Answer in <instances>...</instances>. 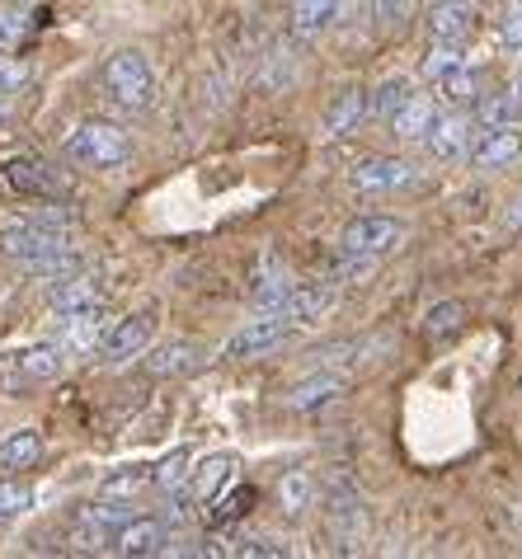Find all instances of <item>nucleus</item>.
<instances>
[{"label":"nucleus","instance_id":"nucleus-28","mask_svg":"<svg viewBox=\"0 0 522 559\" xmlns=\"http://www.w3.org/2000/svg\"><path fill=\"white\" fill-rule=\"evenodd\" d=\"M254 499H259V493L250 489V485H236V479H232V485H226L222 493H217V499H212L207 508V518L212 522H217V526H226V522H240L245 518V512H250L254 508Z\"/></svg>","mask_w":522,"mask_h":559},{"label":"nucleus","instance_id":"nucleus-37","mask_svg":"<svg viewBox=\"0 0 522 559\" xmlns=\"http://www.w3.org/2000/svg\"><path fill=\"white\" fill-rule=\"evenodd\" d=\"M499 43L509 52H522V0H513L509 10H503V20H499Z\"/></svg>","mask_w":522,"mask_h":559},{"label":"nucleus","instance_id":"nucleus-10","mask_svg":"<svg viewBox=\"0 0 522 559\" xmlns=\"http://www.w3.org/2000/svg\"><path fill=\"white\" fill-rule=\"evenodd\" d=\"M114 555H128V559H146V555H165L170 550V526L161 518H128L114 532Z\"/></svg>","mask_w":522,"mask_h":559},{"label":"nucleus","instance_id":"nucleus-11","mask_svg":"<svg viewBox=\"0 0 522 559\" xmlns=\"http://www.w3.org/2000/svg\"><path fill=\"white\" fill-rule=\"evenodd\" d=\"M518 155H522V132H518V122H499V128H485L481 142L471 146V165L481 169V175H495V169H509Z\"/></svg>","mask_w":522,"mask_h":559},{"label":"nucleus","instance_id":"nucleus-39","mask_svg":"<svg viewBox=\"0 0 522 559\" xmlns=\"http://www.w3.org/2000/svg\"><path fill=\"white\" fill-rule=\"evenodd\" d=\"M232 555H245V559H283L287 546H278V540H269V536H250V540H240V546H232Z\"/></svg>","mask_w":522,"mask_h":559},{"label":"nucleus","instance_id":"nucleus-30","mask_svg":"<svg viewBox=\"0 0 522 559\" xmlns=\"http://www.w3.org/2000/svg\"><path fill=\"white\" fill-rule=\"evenodd\" d=\"M456 67H466V43L434 38V48H428V57H424V75H428V81H442V75H452Z\"/></svg>","mask_w":522,"mask_h":559},{"label":"nucleus","instance_id":"nucleus-16","mask_svg":"<svg viewBox=\"0 0 522 559\" xmlns=\"http://www.w3.org/2000/svg\"><path fill=\"white\" fill-rule=\"evenodd\" d=\"M236 471H240V461H236V456H226V452L207 456V461L189 475V499H193V503H212V499H217V493L236 479Z\"/></svg>","mask_w":522,"mask_h":559},{"label":"nucleus","instance_id":"nucleus-23","mask_svg":"<svg viewBox=\"0 0 522 559\" xmlns=\"http://www.w3.org/2000/svg\"><path fill=\"white\" fill-rule=\"evenodd\" d=\"M330 306H334V287H297V292H292V297L283 301V316L301 330V324H316Z\"/></svg>","mask_w":522,"mask_h":559},{"label":"nucleus","instance_id":"nucleus-24","mask_svg":"<svg viewBox=\"0 0 522 559\" xmlns=\"http://www.w3.org/2000/svg\"><path fill=\"white\" fill-rule=\"evenodd\" d=\"M198 362V348L189 344V338H175V344H161L146 353V377H179V371H189Z\"/></svg>","mask_w":522,"mask_h":559},{"label":"nucleus","instance_id":"nucleus-22","mask_svg":"<svg viewBox=\"0 0 522 559\" xmlns=\"http://www.w3.org/2000/svg\"><path fill=\"white\" fill-rule=\"evenodd\" d=\"M475 118H481L485 128H499V122H518V118H522V71L513 75L509 85L499 90V95L481 99V108H475Z\"/></svg>","mask_w":522,"mask_h":559},{"label":"nucleus","instance_id":"nucleus-1","mask_svg":"<svg viewBox=\"0 0 522 559\" xmlns=\"http://www.w3.org/2000/svg\"><path fill=\"white\" fill-rule=\"evenodd\" d=\"M0 254L14 259L20 269L38 273V277H67L81 269V250L75 236L61 226H43V222H5L0 226Z\"/></svg>","mask_w":522,"mask_h":559},{"label":"nucleus","instance_id":"nucleus-14","mask_svg":"<svg viewBox=\"0 0 522 559\" xmlns=\"http://www.w3.org/2000/svg\"><path fill=\"white\" fill-rule=\"evenodd\" d=\"M297 292V283H292V273L283 269L278 254H264L254 269V283H250V301L259 310H283V301Z\"/></svg>","mask_w":522,"mask_h":559},{"label":"nucleus","instance_id":"nucleus-4","mask_svg":"<svg viewBox=\"0 0 522 559\" xmlns=\"http://www.w3.org/2000/svg\"><path fill=\"white\" fill-rule=\"evenodd\" d=\"M132 518V503L128 499H99V503H85L81 512L71 518V546L75 550H109L114 546V532Z\"/></svg>","mask_w":522,"mask_h":559},{"label":"nucleus","instance_id":"nucleus-8","mask_svg":"<svg viewBox=\"0 0 522 559\" xmlns=\"http://www.w3.org/2000/svg\"><path fill=\"white\" fill-rule=\"evenodd\" d=\"M61 371V348L57 344H38V348H24L5 357V367H0V385L5 391H34L38 381H52Z\"/></svg>","mask_w":522,"mask_h":559},{"label":"nucleus","instance_id":"nucleus-33","mask_svg":"<svg viewBox=\"0 0 522 559\" xmlns=\"http://www.w3.org/2000/svg\"><path fill=\"white\" fill-rule=\"evenodd\" d=\"M462 320H466V306L462 301H438L424 316V330H428V338H448V334L462 330Z\"/></svg>","mask_w":522,"mask_h":559},{"label":"nucleus","instance_id":"nucleus-2","mask_svg":"<svg viewBox=\"0 0 522 559\" xmlns=\"http://www.w3.org/2000/svg\"><path fill=\"white\" fill-rule=\"evenodd\" d=\"M61 151H67V160L75 169H114V165H122L132 155V136L122 132L118 122L90 118V122H81V128L67 132Z\"/></svg>","mask_w":522,"mask_h":559},{"label":"nucleus","instance_id":"nucleus-3","mask_svg":"<svg viewBox=\"0 0 522 559\" xmlns=\"http://www.w3.org/2000/svg\"><path fill=\"white\" fill-rule=\"evenodd\" d=\"M104 90H109V99L118 108H128V114H142L156 99V71H151L146 52L137 48H122L104 61Z\"/></svg>","mask_w":522,"mask_h":559},{"label":"nucleus","instance_id":"nucleus-21","mask_svg":"<svg viewBox=\"0 0 522 559\" xmlns=\"http://www.w3.org/2000/svg\"><path fill=\"white\" fill-rule=\"evenodd\" d=\"M316 475L311 471H287L278 479V508L287 512V518H306V512L316 508Z\"/></svg>","mask_w":522,"mask_h":559},{"label":"nucleus","instance_id":"nucleus-13","mask_svg":"<svg viewBox=\"0 0 522 559\" xmlns=\"http://www.w3.org/2000/svg\"><path fill=\"white\" fill-rule=\"evenodd\" d=\"M471 132H475V122L466 114H448V118H434V128H428L424 146H428L434 160L456 165V160H466V155H471Z\"/></svg>","mask_w":522,"mask_h":559},{"label":"nucleus","instance_id":"nucleus-7","mask_svg":"<svg viewBox=\"0 0 522 559\" xmlns=\"http://www.w3.org/2000/svg\"><path fill=\"white\" fill-rule=\"evenodd\" d=\"M109 324H114V320H109V306H104V301H90V306H71V310H61L57 348H61V353H95Z\"/></svg>","mask_w":522,"mask_h":559},{"label":"nucleus","instance_id":"nucleus-31","mask_svg":"<svg viewBox=\"0 0 522 559\" xmlns=\"http://www.w3.org/2000/svg\"><path fill=\"white\" fill-rule=\"evenodd\" d=\"M410 95H414V81H410V75H387V81L377 85V95L367 99V108H372L377 118H391Z\"/></svg>","mask_w":522,"mask_h":559},{"label":"nucleus","instance_id":"nucleus-17","mask_svg":"<svg viewBox=\"0 0 522 559\" xmlns=\"http://www.w3.org/2000/svg\"><path fill=\"white\" fill-rule=\"evenodd\" d=\"M367 114H372V108H367V90L344 85L340 95L325 104V136H348V132H358V122H363Z\"/></svg>","mask_w":522,"mask_h":559},{"label":"nucleus","instance_id":"nucleus-20","mask_svg":"<svg viewBox=\"0 0 522 559\" xmlns=\"http://www.w3.org/2000/svg\"><path fill=\"white\" fill-rule=\"evenodd\" d=\"M340 20V0H292V34L297 38H320Z\"/></svg>","mask_w":522,"mask_h":559},{"label":"nucleus","instance_id":"nucleus-12","mask_svg":"<svg viewBox=\"0 0 522 559\" xmlns=\"http://www.w3.org/2000/svg\"><path fill=\"white\" fill-rule=\"evenodd\" d=\"M414 183V165L401 155H367V160L353 169V189L358 193H395Z\"/></svg>","mask_w":522,"mask_h":559},{"label":"nucleus","instance_id":"nucleus-25","mask_svg":"<svg viewBox=\"0 0 522 559\" xmlns=\"http://www.w3.org/2000/svg\"><path fill=\"white\" fill-rule=\"evenodd\" d=\"M90 301H104V283H99V277H90V273H67V277H57V287H52V306H57V310L90 306Z\"/></svg>","mask_w":522,"mask_h":559},{"label":"nucleus","instance_id":"nucleus-32","mask_svg":"<svg viewBox=\"0 0 522 559\" xmlns=\"http://www.w3.org/2000/svg\"><path fill=\"white\" fill-rule=\"evenodd\" d=\"M142 489H151V471H114L99 479V499H137Z\"/></svg>","mask_w":522,"mask_h":559},{"label":"nucleus","instance_id":"nucleus-42","mask_svg":"<svg viewBox=\"0 0 522 559\" xmlns=\"http://www.w3.org/2000/svg\"><path fill=\"white\" fill-rule=\"evenodd\" d=\"M10 114H14V104H10V95H0V122H10Z\"/></svg>","mask_w":522,"mask_h":559},{"label":"nucleus","instance_id":"nucleus-6","mask_svg":"<svg viewBox=\"0 0 522 559\" xmlns=\"http://www.w3.org/2000/svg\"><path fill=\"white\" fill-rule=\"evenodd\" d=\"M401 240H405V226L395 222V216H358V222L344 226L340 254H348V259H372L377 263L381 254H391Z\"/></svg>","mask_w":522,"mask_h":559},{"label":"nucleus","instance_id":"nucleus-27","mask_svg":"<svg viewBox=\"0 0 522 559\" xmlns=\"http://www.w3.org/2000/svg\"><path fill=\"white\" fill-rule=\"evenodd\" d=\"M43 456V438L34 428H24V432H10L5 442H0V471H28Z\"/></svg>","mask_w":522,"mask_h":559},{"label":"nucleus","instance_id":"nucleus-40","mask_svg":"<svg viewBox=\"0 0 522 559\" xmlns=\"http://www.w3.org/2000/svg\"><path fill=\"white\" fill-rule=\"evenodd\" d=\"M24 38V20L14 10H0V52H14Z\"/></svg>","mask_w":522,"mask_h":559},{"label":"nucleus","instance_id":"nucleus-43","mask_svg":"<svg viewBox=\"0 0 522 559\" xmlns=\"http://www.w3.org/2000/svg\"><path fill=\"white\" fill-rule=\"evenodd\" d=\"M518 391H522V381H518Z\"/></svg>","mask_w":522,"mask_h":559},{"label":"nucleus","instance_id":"nucleus-19","mask_svg":"<svg viewBox=\"0 0 522 559\" xmlns=\"http://www.w3.org/2000/svg\"><path fill=\"white\" fill-rule=\"evenodd\" d=\"M434 118H438V108L434 99H424V95H410L401 108L391 114V132L401 136V142H424L428 128H434Z\"/></svg>","mask_w":522,"mask_h":559},{"label":"nucleus","instance_id":"nucleus-18","mask_svg":"<svg viewBox=\"0 0 522 559\" xmlns=\"http://www.w3.org/2000/svg\"><path fill=\"white\" fill-rule=\"evenodd\" d=\"M475 20H481V10H475L471 0H452V5H438L428 14V34L448 38V43H466L475 34Z\"/></svg>","mask_w":522,"mask_h":559},{"label":"nucleus","instance_id":"nucleus-15","mask_svg":"<svg viewBox=\"0 0 522 559\" xmlns=\"http://www.w3.org/2000/svg\"><path fill=\"white\" fill-rule=\"evenodd\" d=\"M348 391V381L340 377V371H316V377H306L301 385H292L287 391V409H297V414H316V409H330L334 400H340Z\"/></svg>","mask_w":522,"mask_h":559},{"label":"nucleus","instance_id":"nucleus-35","mask_svg":"<svg viewBox=\"0 0 522 559\" xmlns=\"http://www.w3.org/2000/svg\"><path fill=\"white\" fill-rule=\"evenodd\" d=\"M183 465H189V452H170L156 465V471H151V489H179Z\"/></svg>","mask_w":522,"mask_h":559},{"label":"nucleus","instance_id":"nucleus-38","mask_svg":"<svg viewBox=\"0 0 522 559\" xmlns=\"http://www.w3.org/2000/svg\"><path fill=\"white\" fill-rule=\"evenodd\" d=\"M24 85H28V67L20 57L0 52V95H14V90H24Z\"/></svg>","mask_w":522,"mask_h":559},{"label":"nucleus","instance_id":"nucleus-34","mask_svg":"<svg viewBox=\"0 0 522 559\" xmlns=\"http://www.w3.org/2000/svg\"><path fill=\"white\" fill-rule=\"evenodd\" d=\"M34 508V489L28 485H0V522H14Z\"/></svg>","mask_w":522,"mask_h":559},{"label":"nucleus","instance_id":"nucleus-26","mask_svg":"<svg viewBox=\"0 0 522 559\" xmlns=\"http://www.w3.org/2000/svg\"><path fill=\"white\" fill-rule=\"evenodd\" d=\"M481 90H485V81H481V71H471V61H466V67H456L452 75H442V81H438V95H442V104H456V108L481 104Z\"/></svg>","mask_w":522,"mask_h":559},{"label":"nucleus","instance_id":"nucleus-41","mask_svg":"<svg viewBox=\"0 0 522 559\" xmlns=\"http://www.w3.org/2000/svg\"><path fill=\"white\" fill-rule=\"evenodd\" d=\"M509 226H513V230H522V193H518V203L509 207Z\"/></svg>","mask_w":522,"mask_h":559},{"label":"nucleus","instance_id":"nucleus-29","mask_svg":"<svg viewBox=\"0 0 522 559\" xmlns=\"http://www.w3.org/2000/svg\"><path fill=\"white\" fill-rule=\"evenodd\" d=\"M5 183H10V189H20V193H28V198L57 189V179L48 175V165H38V160H10L5 165Z\"/></svg>","mask_w":522,"mask_h":559},{"label":"nucleus","instance_id":"nucleus-36","mask_svg":"<svg viewBox=\"0 0 522 559\" xmlns=\"http://www.w3.org/2000/svg\"><path fill=\"white\" fill-rule=\"evenodd\" d=\"M414 0H372V24L377 28H401L410 20Z\"/></svg>","mask_w":522,"mask_h":559},{"label":"nucleus","instance_id":"nucleus-9","mask_svg":"<svg viewBox=\"0 0 522 559\" xmlns=\"http://www.w3.org/2000/svg\"><path fill=\"white\" fill-rule=\"evenodd\" d=\"M151 324H156V316L151 310H137V316H128V320H114L109 330H104V338H99V362L104 367H122L128 357H137L146 348V338H151Z\"/></svg>","mask_w":522,"mask_h":559},{"label":"nucleus","instance_id":"nucleus-5","mask_svg":"<svg viewBox=\"0 0 522 559\" xmlns=\"http://www.w3.org/2000/svg\"><path fill=\"white\" fill-rule=\"evenodd\" d=\"M292 330H297V324H292V320L283 316V310H259V320H245L240 330L222 344V357H226V362H245V357H264V353L278 348Z\"/></svg>","mask_w":522,"mask_h":559}]
</instances>
